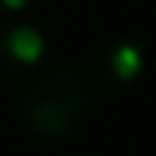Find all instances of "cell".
<instances>
[{
  "label": "cell",
  "instance_id": "cell-1",
  "mask_svg": "<svg viewBox=\"0 0 156 156\" xmlns=\"http://www.w3.org/2000/svg\"><path fill=\"white\" fill-rule=\"evenodd\" d=\"M86 113V86L67 67H52L40 73L22 98L25 122L43 138L67 135Z\"/></svg>",
  "mask_w": 156,
  "mask_h": 156
},
{
  "label": "cell",
  "instance_id": "cell-2",
  "mask_svg": "<svg viewBox=\"0 0 156 156\" xmlns=\"http://www.w3.org/2000/svg\"><path fill=\"white\" fill-rule=\"evenodd\" d=\"M46 55V40L34 25L0 28V70L25 73L34 70Z\"/></svg>",
  "mask_w": 156,
  "mask_h": 156
},
{
  "label": "cell",
  "instance_id": "cell-3",
  "mask_svg": "<svg viewBox=\"0 0 156 156\" xmlns=\"http://www.w3.org/2000/svg\"><path fill=\"white\" fill-rule=\"evenodd\" d=\"M104 67H107V73L113 76L116 83H132V80H138V73L144 67V55H141V49L132 40H122V43L107 46Z\"/></svg>",
  "mask_w": 156,
  "mask_h": 156
},
{
  "label": "cell",
  "instance_id": "cell-4",
  "mask_svg": "<svg viewBox=\"0 0 156 156\" xmlns=\"http://www.w3.org/2000/svg\"><path fill=\"white\" fill-rule=\"evenodd\" d=\"M28 3H31V0H0V6L9 9V12H19V9H25Z\"/></svg>",
  "mask_w": 156,
  "mask_h": 156
}]
</instances>
